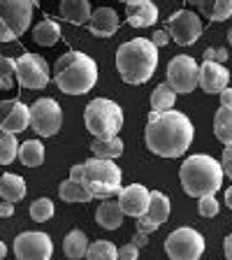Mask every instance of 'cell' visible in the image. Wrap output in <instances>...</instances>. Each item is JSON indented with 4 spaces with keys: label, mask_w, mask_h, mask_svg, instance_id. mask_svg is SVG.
Instances as JSON below:
<instances>
[{
    "label": "cell",
    "mask_w": 232,
    "mask_h": 260,
    "mask_svg": "<svg viewBox=\"0 0 232 260\" xmlns=\"http://www.w3.org/2000/svg\"><path fill=\"white\" fill-rule=\"evenodd\" d=\"M197 211H200V216L205 218H214L218 214V209H221V205H218V200L214 198V195H202V198H197Z\"/></svg>",
    "instance_id": "e575fe53"
},
{
    "label": "cell",
    "mask_w": 232,
    "mask_h": 260,
    "mask_svg": "<svg viewBox=\"0 0 232 260\" xmlns=\"http://www.w3.org/2000/svg\"><path fill=\"white\" fill-rule=\"evenodd\" d=\"M14 75L16 81L21 84L23 88H32V91H40L49 84L51 79V70H49V63L38 54H23L14 60Z\"/></svg>",
    "instance_id": "9c48e42d"
},
{
    "label": "cell",
    "mask_w": 232,
    "mask_h": 260,
    "mask_svg": "<svg viewBox=\"0 0 232 260\" xmlns=\"http://www.w3.org/2000/svg\"><path fill=\"white\" fill-rule=\"evenodd\" d=\"M193 123L186 114L168 109V112H151L144 130L146 149L160 158H179L193 144Z\"/></svg>",
    "instance_id": "6da1fadb"
},
{
    "label": "cell",
    "mask_w": 232,
    "mask_h": 260,
    "mask_svg": "<svg viewBox=\"0 0 232 260\" xmlns=\"http://www.w3.org/2000/svg\"><path fill=\"white\" fill-rule=\"evenodd\" d=\"M146 216L151 218L158 228L170 218V198L160 190H151V198H149V209H146Z\"/></svg>",
    "instance_id": "cb8c5ba5"
},
{
    "label": "cell",
    "mask_w": 232,
    "mask_h": 260,
    "mask_svg": "<svg viewBox=\"0 0 232 260\" xmlns=\"http://www.w3.org/2000/svg\"><path fill=\"white\" fill-rule=\"evenodd\" d=\"M151 42H153V47H165V44L170 42V35H168V30H156L153 32V38H151Z\"/></svg>",
    "instance_id": "f35d334b"
},
{
    "label": "cell",
    "mask_w": 232,
    "mask_h": 260,
    "mask_svg": "<svg viewBox=\"0 0 232 260\" xmlns=\"http://www.w3.org/2000/svg\"><path fill=\"white\" fill-rule=\"evenodd\" d=\"M84 123L93 137H114L123 128V109L109 98H95L84 109Z\"/></svg>",
    "instance_id": "8992f818"
},
{
    "label": "cell",
    "mask_w": 232,
    "mask_h": 260,
    "mask_svg": "<svg viewBox=\"0 0 232 260\" xmlns=\"http://www.w3.org/2000/svg\"><path fill=\"white\" fill-rule=\"evenodd\" d=\"M32 40L40 44V47H54L60 40V26L51 19H44L38 26L32 28Z\"/></svg>",
    "instance_id": "4316f807"
},
{
    "label": "cell",
    "mask_w": 232,
    "mask_h": 260,
    "mask_svg": "<svg viewBox=\"0 0 232 260\" xmlns=\"http://www.w3.org/2000/svg\"><path fill=\"white\" fill-rule=\"evenodd\" d=\"M168 35L179 47H190L202 35L200 14L193 10H179L168 19Z\"/></svg>",
    "instance_id": "7c38bea8"
},
{
    "label": "cell",
    "mask_w": 232,
    "mask_h": 260,
    "mask_svg": "<svg viewBox=\"0 0 232 260\" xmlns=\"http://www.w3.org/2000/svg\"><path fill=\"white\" fill-rule=\"evenodd\" d=\"M223 174L232 179V144H225V151H223V160H221Z\"/></svg>",
    "instance_id": "74e56055"
},
{
    "label": "cell",
    "mask_w": 232,
    "mask_h": 260,
    "mask_svg": "<svg viewBox=\"0 0 232 260\" xmlns=\"http://www.w3.org/2000/svg\"><path fill=\"white\" fill-rule=\"evenodd\" d=\"M137 253H140V249L135 244H123L119 249V260H137Z\"/></svg>",
    "instance_id": "8d00e7d4"
},
{
    "label": "cell",
    "mask_w": 232,
    "mask_h": 260,
    "mask_svg": "<svg viewBox=\"0 0 232 260\" xmlns=\"http://www.w3.org/2000/svg\"><path fill=\"white\" fill-rule=\"evenodd\" d=\"M214 54H216V49L209 47V49L205 51V60H211V63H214Z\"/></svg>",
    "instance_id": "bcb514c9"
},
{
    "label": "cell",
    "mask_w": 232,
    "mask_h": 260,
    "mask_svg": "<svg viewBox=\"0 0 232 260\" xmlns=\"http://www.w3.org/2000/svg\"><path fill=\"white\" fill-rule=\"evenodd\" d=\"M5 255H7V246H5V242L0 239V260L5 258Z\"/></svg>",
    "instance_id": "c3c4849f"
},
{
    "label": "cell",
    "mask_w": 232,
    "mask_h": 260,
    "mask_svg": "<svg viewBox=\"0 0 232 260\" xmlns=\"http://www.w3.org/2000/svg\"><path fill=\"white\" fill-rule=\"evenodd\" d=\"M54 81L65 95H84L97 81V63L81 51H68L54 65Z\"/></svg>",
    "instance_id": "3957f363"
},
{
    "label": "cell",
    "mask_w": 232,
    "mask_h": 260,
    "mask_svg": "<svg viewBox=\"0 0 232 260\" xmlns=\"http://www.w3.org/2000/svg\"><path fill=\"white\" fill-rule=\"evenodd\" d=\"M84 258L88 260H119V249L107 239H95L93 244H88V251Z\"/></svg>",
    "instance_id": "4dcf8cb0"
},
{
    "label": "cell",
    "mask_w": 232,
    "mask_h": 260,
    "mask_svg": "<svg viewBox=\"0 0 232 260\" xmlns=\"http://www.w3.org/2000/svg\"><path fill=\"white\" fill-rule=\"evenodd\" d=\"M137 230L149 235V233H153V230H158V225L149 216H146V214H142V216H137Z\"/></svg>",
    "instance_id": "d590c367"
},
{
    "label": "cell",
    "mask_w": 232,
    "mask_h": 260,
    "mask_svg": "<svg viewBox=\"0 0 232 260\" xmlns=\"http://www.w3.org/2000/svg\"><path fill=\"white\" fill-rule=\"evenodd\" d=\"M227 40H230V44H232V28L227 30Z\"/></svg>",
    "instance_id": "681fc988"
},
{
    "label": "cell",
    "mask_w": 232,
    "mask_h": 260,
    "mask_svg": "<svg viewBox=\"0 0 232 260\" xmlns=\"http://www.w3.org/2000/svg\"><path fill=\"white\" fill-rule=\"evenodd\" d=\"M0 216L3 218H10V216H14V205L12 202H0Z\"/></svg>",
    "instance_id": "b9f144b4"
},
{
    "label": "cell",
    "mask_w": 232,
    "mask_h": 260,
    "mask_svg": "<svg viewBox=\"0 0 232 260\" xmlns=\"http://www.w3.org/2000/svg\"><path fill=\"white\" fill-rule=\"evenodd\" d=\"M218 95H221V107H232V88L230 86L223 88Z\"/></svg>",
    "instance_id": "60d3db41"
},
{
    "label": "cell",
    "mask_w": 232,
    "mask_h": 260,
    "mask_svg": "<svg viewBox=\"0 0 232 260\" xmlns=\"http://www.w3.org/2000/svg\"><path fill=\"white\" fill-rule=\"evenodd\" d=\"M81 184L93 198H112L121 190V168L114 160L91 158L84 162V179Z\"/></svg>",
    "instance_id": "5b68a950"
},
{
    "label": "cell",
    "mask_w": 232,
    "mask_h": 260,
    "mask_svg": "<svg viewBox=\"0 0 232 260\" xmlns=\"http://www.w3.org/2000/svg\"><path fill=\"white\" fill-rule=\"evenodd\" d=\"M177 103V93L168 86V84H158L151 93V107L153 112H168Z\"/></svg>",
    "instance_id": "f546056e"
},
{
    "label": "cell",
    "mask_w": 232,
    "mask_h": 260,
    "mask_svg": "<svg viewBox=\"0 0 232 260\" xmlns=\"http://www.w3.org/2000/svg\"><path fill=\"white\" fill-rule=\"evenodd\" d=\"M225 205H227V207H230V209H232V186H230V188L225 190Z\"/></svg>",
    "instance_id": "7dc6e473"
},
{
    "label": "cell",
    "mask_w": 232,
    "mask_h": 260,
    "mask_svg": "<svg viewBox=\"0 0 232 260\" xmlns=\"http://www.w3.org/2000/svg\"><path fill=\"white\" fill-rule=\"evenodd\" d=\"M58 195H60V200L70 202V205H72V202H88V200H93V195L84 188V184H81V181H72V179H65L63 184H60Z\"/></svg>",
    "instance_id": "83f0119b"
},
{
    "label": "cell",
    "mask_w": 232,
    "mask_h": 260,
    "mask_svg": "<svg viewBox=\"0 0 232 260\" xmlns=\"http://www.w3.org/2000/svg\"><path fill=\"white\" fill-rule=\"evenodd\" d=\"M170 260H200L205 253V237L195 228H177L165 239Z\"/></svg>",
    "instance_id": "ba28073f"
},
{
    "label": "cell",
    "mask_w": 232,
    "mask_h": 260,
    "mask_svg": "<svg viewBox=\"0 0 232 260\" xmlns=\"http://www.w3.org/2000/svg\"><path fill=\"white\" fill-rule=\"evenodd\" d=\"M214 133L223 144H232V107H221L214 116Z\"/></svg>",
    "instance_id": "f1b7e54d"
},
{
    "label": "cell",
    "mask_w": 232,
    "mask_h": 260,
    "mask_svg": "<svg viewBox=\"0 0 232 260\" xmlns=\"http://www.w3.org/2000/svg\"><path fill=\"white\" fill-rule=\"evenodd\" d=\"M223 251H225V260H232V233L223 242Z\"/></svg>",
    "instance_id": "f6af8a7d"
},
{
    "label": "cell",
    "mask_w": 232,
    "mask_h": 260,
    "mask_svg": "<svg viewBox=\"0 0 232 260\" xmlns=\"http://www.w3.org/2000/svg\"><path fill=\"white\" fill-rule=\"evenodd\" d=\"M70 179L72 181H81V179H84V162H81V165H72Z\"/></svg>",
    "instance_id": "7bdbcfd3"
},
{
    "label": "cell",
    "mask_w": 232,
    "mask_h": 260,
    "mask_svg": "<svg viewBox=\"0 0 232 260\" xmlns=\"http://www.w3.org/2000/svg\"><path fill=\"white\" fill-rule=\"evenodd\" d=\"M225 60H227V49L225 47H218L216 49V54H214V63H225Z\"/></svg>",
    "instance_id": "ee69618b"
},
{
    "label": "cell",
    "mask_w": 232,
    "mask_h": 260,
    "mask_svg": "<svg viewBox=\"0 0 232 260\" xmlns=\"http://www.w3.org/2000/svg\"><path fill=\"white\" fill-rule=\"evenodd\" d=\"M14 60L12 58H0V91H10L14 86Z\"/></svg>",
    "instance_id": "836d02e7"
},
{
    "label": "cell",
    "mask_w": 232,
    "mask_h": 260,
    "mask_svg": "<svg viewBox=\"0 0 232 260\" xmlns=\"http://www.w3.org/2000/svg\"><path fill=\"white\" fill-rule=\"evenodd\" d=\"M16 158L26 165V168H38L44 162V144L40 140H28L19 144V153Z\"/></svg>",
    "instance_id": "484cf974"
},
{
    "label": "cell",
    "mask_w": 232,
    "mask_h": 260,
    "mask_svg": "<svg viewBox=\"0 0 232 260\" xmlns=\"http://www.w3.org/2000/svg\"><path fill=\"white\" fill-rule=\"evenodd\" d=\"M91 151L95 158H103V160H114L123 153V142L119 135L114 137H95L91 144Z\"/></svg>",
    "instance_id": "603a6c76"
},
{
    "label": "cell",
    "mask_w": 232,
    "mask_h": 260,
    "mask_svg": "<svg viewBox=\"0 0 232 260\" xmlns=\"http://www.w3.org/2000/svg\"><path fill=\"white\" fill-rule=\"evenodd\" d=\"M123 211H121L119 202H114V200H105L103 205L97 207L95 211V221L100 228H107V230H116V228H121V223H123Z\"/></svg>",
    "instance_id": "7402d4cb"
},
{
    "label": "cell",
    "mask_w": 232,
    "mask_h": 260,
    "mask_svg": "<svg viewBox=\"0 0 232 260\" xmlns=\"http://www.w3.org/2000/svg\"><path fill=\"white\" fill-rule=\"evenodd\" d=\"M54 202L49 200V198H38V200L30 205V218L38 223H44L49 218L54 216Z\"/></svg>",
    "instance_id": "d6a6232c"
},
{
    "label": "cell",
    "mask_w": 232,
    "mask_h": 260,
    "mask_svg": "<svg viewBox=\"0 0 232 260\" xmlns=\"http://www.w3.org/2000/svg\"><path fill=\"white\" fill-rule=\"evenodd\" d=\"M223 177L225 174H223L221 162L207 153H195V156L186 158L181 170H179L181 186L190 198L218 193V188L223 186Z\"/></svg>",
    "instance_id": "277c9868"
},
{
    "label": "cell",
    "mask_w": 232,
    "mask_h": 260,
    "mask_svg": "<svg viewBox=\"0 0 232 260\" xmlns=\"http://www.w3.org/2000/svg\"><path fill=\"white\" fill-rule=\"evenodd\" d=\"M32 0H0V42L21 38L32 23Z\"/></svg>",
    "instance_id": "52a82bcc"
},
{
    "label": "cell",
    "mask_w": 232,
    "mask_h": 260,
    "mask_svg": "<svg viewBox=\"0 0 232 260\" xmlns=\"http://www.w3.org/2000/svg\"><path fill=\"white\" fill-rule=\"evenodd\" d=\"M88 251V237L84 235V230H70L63 239V253L70 260L84 258Z\"/></svg>",
    "instance_id": "d4e9b609"
},
{
    "label": "cell",
    "mask_w": 232,
    "mask_h": 260,
    "mask_svg": "<svg viewBox=\"0 0 232 260\" xmlns=\"http://www.w3.org/2000/svg\"><path fill=\"white\" fill-rule=\"evenodd\" d=\"M119 207L121 211H123L125 216H142V214H146V209H149V198H151V190L146 188V186L142 184H130L125 186V188H121L119 193Z\"/></svg>",
    "instance_id": "9a60e30c"
},
{
    "label": "cell",
    "mask_w": 232,
    "mask_h": 260,
    "mask_svg": "<svg viewBox=\"0 0 232 260\" xmlns=\"http://www.w3.org/2000/svg\"><path fill=\"white\" fill-rule=\"evenodd\" d=\"M130 244H135L137 249H144L146 244H149V235H146V233H140V230H137L135 237H132V242H130Z\"/></svg>",
    "instance_id": "ab89813d"
},
{
    "label": "cell",
    "mask_w": 232,
    "mask_h": 260,
    "mask_svg": "<svg viewBox=\"0 0 232 260\" xmlns=\"http://www.w3.org/2000/svg\"><path fill=\"white\" fill-rule=\"evenodd\" d=\"M119 23L121 19L112 7H97L95 12H91V19H88V28L95 38H112L119 30Z\"/></svg>",
    "instance_id": "ac0fdd59"
},
{
    "label": "cell",
    "mask_w": 232,
    "mask_h": 260,
    "mask_svg": "<svg viewBox=\"0 0 232 260\" xmlns=\"http://www.w3.org/2000/svg\"><path fill=\"white\" fill-rule=\"evenodd\" d=\"M0 198L5 202H19L26 198V181H23V177H19V174H3L0 177Z\"/></svg>",
    "instance_id": "44dd1931"
},
{
    "label": "cell",
    "mask_w": 232,
    "mask_h": 260,
    "mask_svg": "<svg viewBox=\"0 0 232 260\" xmlns=\"http://www.w3.org/2000/svg\"><path fill=\"white\" fill-rule=\"evenodd\" d=\"M230 84V70L221 63H211L205 60L200 68V77H197V86L205 93L214 95V93H221L223 88H227Z\"/></svg>",
    "instance_id": "2e32d148"
},
{
    "label": "cell",
    "mask_w": 232,
    "mask_h": 260,
    "mask_svg": "<svg viewBox=\"0 0 232 260\" xmlns=\"http://www.w3.org/2000/svg\"><path fill=\"white\" fill-rule=\"evenodd\" d=\"M30 128V107L21 100H0V130L3 133H23Z\"/></svg>",
    "instance_id": "5bb4252c"
},
{
    "label": "cell",
    "mask_w": 232,
    "mask_h": 260,
    "mask_svg": "<svg viewBox=\"0 0 232 260\" xmlns=\"http://www.w3.org/2000/svg\"><path fill=\"white\" fill-rule=\"evenodd\" d=\"M200 10V14L209 21H225L232 16V0H188Z\"/></svg>",
    "instance_id": "d6986e66"
},
{
    "label": "cell",
    "mask_w": 232,
    "mask_h": 260,
    "mask_svg": "<svg viewBox=\"0 0 232 260\" xmlns=\"http://www.w3.org/2000/svg\"><path fill=\"white\" fill-rule=\"evenodd\" d=\"M116 68H119L121 79L130 86L146 84L158 68V49L146 38L130 40L121 44L116 51Z\"/></svg>",
    "instance_id": "7a4b0ae2"
},
{
    "label": "cell",
    "mask_w": 232,
    "mask_h": 260,
    "mask_svg": "<svg viewBox=\"0 0 232 260\" xmlns=\"http://www.w3.org/2000/svg\"><path fill=\"white\" fill-rule=\"evenodd\" d=\"M197 77H200V65L190 56H174L168 65V86L174 93L188 95L197 88Z\"/></svg>",
    "instance_id": "8fae6325"
},
{
    "label": "cell",
    "mask_w": 232,
    "mask_h": 260,
    "mask_svg": "<svg viewBox=\"0 0 232 260\" xmlns=\"http://www.w3.org/2000/svg\"><path fill=\"white\" fill-rule=\"evenodd\" d=\"M54 244L47 233L28 230L14 239V255L16 260H51Z\"/></svg>",
    "instance_id": "4fadbf2b"
},
{
    "label": "cell",
    "mask_w": 232,
    "mask_h": 260,
    "mask_svg": "<svg viewBox=\"0 0 232 260\" xmlns=\"http://www.w3.org/2000/svg\"><path fill=\"white\" fill-rule=\"evenodd\" d=\"M16 153H19L16 135L0 130V165H10V162L16 158Z\"/></svg>",
    "instance_id": "1f68e13d"
},
{
    "label": "cell",
    "mask_w": 232,
    "mask_h": 260,
    "mask_svg": "<svg viewBox=\"0 0 232 260\" xmlns=\"http://www.w3.org/2000/svg\"><path fill=\"white\" fill-rule=\"evenodd\" d=\"M30 125L40 137L56 135L63 125V112L54 98H38L30 107Z\"/></svg>",
    "instance_id": "30bf717a"
},
{
    "label": "cell",
    "mask_w": 232,
    "mask_h": 260,
    "mask_svg": "<svg viewBox=\"0 0 232 260\" xmlns=\"http://www.w3.org/2000/svg\"><path fill=\"white\" fill-rule=\"evenodd\" d=\"M125 14L132 28H149L158 21V7L153 0H128Z\"/></svg>",
    "instance_id": "e0dca14e"
},
{
    "label": "cell",
    "mask_w": 232,
    "mask_h": 260,
    "mask_svg": "<svg viewBox=\"0 0 232 260\" xmlns=\"http://www.w3.org/2000/svg\"><path fill=\"white\" fill-rule=\"evenodd\" d=\"M60 16L68 23H88L91 19V0H60Z\"/></svg>",
    "instance_id": "ffe728a7"
},
{
    "label": "cell",
    "mask_w": 232,
    "mask_h": 260,
    "mask_svg": "<svg viewBox=\"0 0 232 260\" xmlns=\"http://www.w3.org/2000/svg\"><path fill=\"white\" fill-rule=\"evenodd\" d=\"M32 5H35V7H38V5H40V0H32Z\"/></svg>",
    "instance_id": "f907efd6"
}]
</instances>
